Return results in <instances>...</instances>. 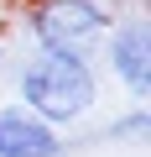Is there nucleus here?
<instances>
[{
    "label": "nucleus",
    "mask_w": 151,
    "mask_h": 157,
    "mask_svg": "<svg viewBox=\"0 0 151 157\" xmlns=\"http://www.w3.org/2000/svg\"><path fill=\"white\" fill-rule=\"evenodd\" d=\"M26 26L42 42V52H78L84 58V47H94L110 32V11L99 0H37L26 11Z\"/></svg>",
    "instance_id": "obj_2"
},
{
    "label": "nucleus",
    "mask_w": 151,
    "mask_h": 157,
    "mask_svg": "<svg viewBox=\"0 0 151 157\" xmlns=\"http://www.w3.org/2000/svg\"><path fill=\"white\" fill-rule=\"evenodd\" d=\"M146 131H151V115H146V110H135L130 121H120V126H110V136H146Z\"/></svg>",
    "instance_id": "obj_5"
},
{
    "label": "nucleus",
    "mask_w": 151,
    "mask_h": 157,
    "mask_svg": "<svg viewBox=\"0 0 151 157\" xmlns=\"http://www.w3.org/2000/svg\"><path fill=\"white\" fill-rule=\"evenodd\" d=\"M110 68L130 89V100L151 94V21L146 16H125L110 32Z\"/></svg>",
    "instance_id": "obj_3"
},
{
    "label": "nucleus",
    "mask_w": 151,
    "mask_h": 157,
    "mask_svg": "<svg viewBox=\"0 0 151 157\" xmlns=\"http://www.w3.org/2000/svg\"><path fill=\"white\" fill-rule=\"evenodd\" d=\"M0 157H63V136L26 105H0Z\"/></svg>",
    "instance_id": "obj_4"
},
{
    "label": "nucleus",
    "mask_w": 151,
    "mask_h": 157,
    "mask_svg": "<svg viewBox=\"0 0 151 157\" xmlns=\"http://www.w3.org/2000/svg\"><path fill=\"white\" fill-rule=\"evenodd\" d=\"M94 94H99V78H94L89 58H78V52H37L21 68V105L52 131L89 115Z\"/></svg>",
    "instance_id": "obj_1"
}]
</instances>
